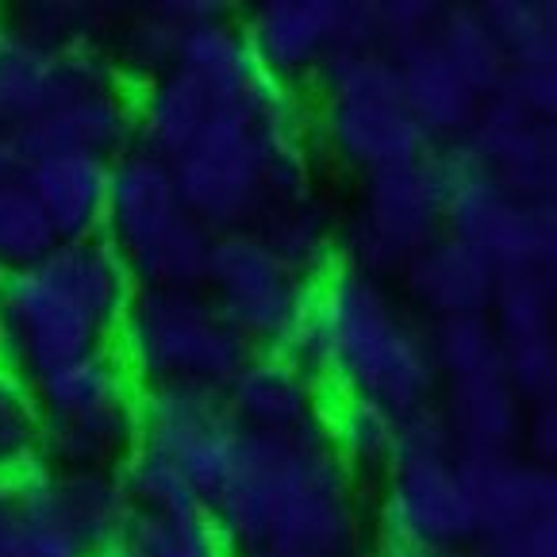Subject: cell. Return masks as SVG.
Returning a JSON list of instances; mask_svg holds the SVG:
<instances>
[{
  "mask_svg": "<svg viewBox=\"0 0 557 557\" xmlns=\"http://www.w3.org/2000/svg\"><path fill=\"white\" fill-rule=\"evenodd\" d=\"M446 231V185L438 154L361 177L358 200L338 227V265L373 281H396L400 270Z\"/></svg>",
  "mask_w": 557,
  "mask_h": 557,
  "instance_id": "30bf717a",
  "label": "cell"
},
{
  "mask_svg": "<svg viewBox=\"0 0 557 557\" xmlns=\"http://www.w3.org/2000/svg\"><path fill=\"white\" fill-rule=\"evenodd\" d=\"M223 400L246 435L323 431L327 388L285 350H250L223 385Z\"/></svg>",
  "mask_w": 557,
  "mask_h": 557,
  "instance_id": "e0dca14e",
  "label": "cell"
},
{
  "mask_svg": "<svg viewBox=\"0 0 557 557\" xmlns=\"http://www.w3.org/2000/svg\"><path fill=\"white\" fill-rule=\"evenodd\" d=\"M132 288L100 238L58 243L39 262L0 273V366L35 385L74 361L115 350Z\"/></svg>",
  "mask_w": 557,
  "mask_h": 557,
  "instance_id": "277c9868",
  "label": "cell"
},
{
  "mask_svg": "<svg viewBox=\"0 0 557 557\" xmlns=\"http://www.w3.org/2000/svg\"><path fill=\"white\" fill-rule=\"evenodd\" d=\"M323 435L331 450L343 458V466L354 476L385 473L396 454V435H400V419L377 404L350 400V396H331L327 416H323Z\"/></svg>",
  "mask_w": 557,
  "mask_h": 557,
  "instance_id": "4316f807",
  "label": "cell"
},
{
  "mask_svg": "<svg viewBox=\"0 0 557 557\" xmlns=\"http://www.w3.org/2000/svg\"><path fill=\"white\" fill-rule=\"evenodd\" d=\"M320 82V135L358 177L431 154V143L400 97L393 58L354 42L327 58Z\"/></svg>",
  "mask_w": 557,
  "mask_h": 557,
  "instance_id": "ba28073f",
  "label": "cell"
},
{
  "mask_svg": "<svg viewBox=\"0 0 557 557\" xmlns=\"http://www.w3.org/2000/svg\"><path fill=\"white\" fill-rule=\"evenodd\" d=\"M454 150L519 200L557 197V120L527 112L508 97H488Z\"/></svg>",
  "mask_w": 557,
  "mask_h": 557,
  "instance_id": "2e32d148",
  "label": "cell"
},
{
  "mask_svg": "<svg viewBox=\"0 0 557 557\" xmlns=\"http://www.w3.org/2000/svg\"><path fill=\"white\" fill-rule=\"evenodd\" d=\"M519 454L534 466L554 469L557 461V404H534L523 416V435H519Z\"/></svg>",
  "mask_w": 557,
  "mask_h": 557,
  "instance_id": "74e56055",
  "label": "cell"
},
{
  "mask_svg": "<svg viewBox=\"0 0 557 557\" xmlns=\"http://www.w3.org/2000/svg\"><path fill=\"white\" fill-rule=\"evenodd\" d=\"M496 97H508L542 120H557V66H508Z\"/></svg>",
  "mask_w": 557,
  "mask_h": 557,
  "instance_id": "8d00e7d4",
  "label": "cell"
},
{
  "mask_svg": "<svg viewBox=\"0 0 557 557\" xmlns=\"http://www.w3.org/2000/svg\"><path fill=\"white\" fill-rule=\"evenodd\" d=\"M92 557H231L205 511L139 516L135 511L120 542Z\"/></svg>",
  "mask_w": 557,
  "mask_h": 557,
  "instance_id": "f1b7e54d",
  "label": "cell"
},
{
  "mask_svg": "<svg viewBox=\"0 0 557 557\" xmlns=\"http://www.w3.org/2000/svg\"><path fill=\"white\" fill-rule=\"evenodd\" d=\"M32 396L39 466L54 473H115L139 446V385L115 350L35 381Z\"/></svg>",
  "mask_w": 557,
  "mask_h": 557,
  "instance_id": "8992f818",
  "label": "cell"
},
{
  "mask_svg": "<svg viewBox=\"0 0 557 557\" xmlns=\"http://www.w3.org/2000/svg\"><path fill=\"white\" fill-rule=\"evenodd\" d=\"M58 246L35 193L27 189L24 170L0 177V273L24 270L47 258Z\"/></svg>",
  "mask_w": 557,
  "mask_h": 557,
  "instance_id": "1f68e13d",
  "label": "cell"
},
{
  "mask_svg": "<svg viewBox=\"0 0 557 557\" xmlns=\"http://www.w3.org/2000/svg\"><path fill=\"white\" fill-rule=\"evenodd\" d=\"M393 66L396 77H400L404 104H408L411 120L419 123V132L426 135V143L431 147L446 143V150L458 147L484 104L481 92L438 54L431 39L396 54Z\"/></svg>",
  "mask_w": 557,
  "mask_h": 557,
  "instance_id": "7402d4cb",
  "label": "cell"
},
{
  "mask_svg": "<svg viewBox=\"0 0 557 557\" xmlns=\"http://www.w3.org/2000/svg\"><path fill=\"white\" fill-rule=\"evenodd\" d=\"M369 557H466V554H454V549H426L416 546V542H404L393 539V534H373V554Z\"/></svg>",
  "mask_w": 557,
  "mask_h": 557,
  "instance_id": "f35d334b",
  "label": "cell"
},
{
  "mask_svg": "<svg viewBox=\"0 0 557 557\" xmlns=\"http://www.w3.org/2000/svg\"><path fill=\"white\" fill-rule=\"evenodd\" d=\"M0 557H89L62 523L47 466L0 473Z\"/></svg>",
  "mask_w": 557,
  "mask_h": 557,
  "instance_id": "cb8c5ba5",
  "label": "cell"
},
{
  "mask_svg": "<svg viewBox=\"0 0 557 557\" xmlns=\"http://www.w3.org/2000/svg\"><path fill=\"white\" fill-rule=\"evenodd\" d=\"M446 231L476 246L496 273L557 270V200H519L461 150H443Z\"/></svg>",
  "mask_w": 557,
  "mask_h": 557,
  "instance_id": "7c38bea8",
  "label": "cell"
},
{
  "mask_svg": "<svg viewBox=\"0 0 557 557\" xmlns=\"http://www.w3.org/2000/svg\"><path fill=\"white\" fill-rule=\"evenodd\" d=\"M120 484L127 492V504L139 516H181V511H205L200 492L193 488L177 469L170 466L158 454L135 446L132 458L123 461L120 469Z\"/></svg>",
  "mask_w": 557,
  "mask_h": 557,
  "instance_id": "836d02e7",
  "label": "cell"
},
{
  "mask_svg": "<svg viewBox=\"0 0 557 557\" xmlns=\"http://www.w3.org/2000/svg\"><path fill=\"white\" fill-rule=\"evenodd\" d=\"M212 238L177 193L170 165L143 147L115 158L100 243L135 288H200Z\"/></svg>",
  "mask_w": 557,
  "mask_h": 557,
  "instance_id": "5b68a950",
  "label": "cell"
},
{
  "mask_svg": "<svg viewBox=\"0 0 557 557\" xmlns=\"http://www.w3.org/2000/svg\"><path fill=\"white\" fill-rule=\"evenodd\" d=\"M327 396L377 404L396 419L435 400V366L426 327L408 304L350 265H335L315 285L296 335L285 346Z\"/></svg>",
  "mask_w": 557,
  "mask_h": 557,
  "instance_id": "3957f363",
  "label": "cell"
},
{
  "mask_svg": "<svg viewBox=\"0 0 557 557\" xmlns=\"http://www.w3.org/2000/svg\"><path fill=\"white\" fill-rule=\"evenodd\" d=\"M39 466V411L32 385L0 366V473Z\"/></svg>",
  "mask_w": 557,
  "mask_h": 557,
  "instance_id": "e575fe53",
  "label": "cell"
},
{
  "mask_svg": "<svg viewBox=\"0 0 557 557\" xmlns=\"http://www.w3.org/2000/svg\"><path fill=\"white\" fill-rule=\"evenodd\" d=\"M200 288L250 350H285L315 293V285L296 277L258 231L215 235Z\"/></svg>",
  "mask_w": 557,
  "mask_h": 557,
  "instance_id": "8fae6325",
  "label": "cell"
},
{
  "mask_svg": "<svg viewBox=\"0 0 557 557\" xmlns=\"http://www.w3.org/2000/svg\"><path fill=\"white\" fill-rule=\"evenodd\" d=\"M361 504V481L323 431H243L205 516L231 557H366Z\"/></svg>",
  "mask_w": 557,
  "mask_h": 557,
  "instance_id": "7a4b0ae2",
  "label": "cell"
},
{
  "mask_svg": "<svg viewBox=\"0 0 557 557\" xmlns=\"http://www.w3.org/2000/svg\"><path fill=\"white\" fill-rule=\"evenodd\" d=\"M466 557H557V516L516 531L481 534L469 542Z\"/></svg>",
  "mask_w": 557,
  "mask_h": 557,
  "instance_id": "d590c367",
  "label": "cell"
},
{
  "mask_svg": "<svg viewBox=\"0 0 557 557\" xmlns=\"http://www.w3.org/2000/svg\"><path fill=\"white\" fill-rule=\"evenodd\" d=\"M115 16L120 9L100 4V0H35V4H20L9 24L50 50H77L104 47Z\"/></svg>",
  "mask_w": 557,
  "mask_h": 557,
  "instance_id": "4dcf8cb0",
  "label": "cell"
},
{
  "mask_svg": "<svg viewBox=\"0 0 557 557\" xmlns=\"http://www.w3.org/2000/svg\"><path fill=\"white\" fill-rule=\"evenodd\" d=\"M461 476H466L469 500H473L476 539L557 516V473L534 466L519 450L461 454Z\"/></svg>",
  "mask_w": 557,
  "mask_h": 557,
  "instance_id": "d6986e66",
  "label": "cell"
},
{
  "mask_svg": "<svg viewBox=\"0 0 557 557\" xmlns=\"http://www.w3.org/2000/svg\"><path fill=\"white\" fill-rule=\"evenodd\" d=\"M135 147L170 165L212 235L255 231L308 189V115L255 62L231 16L208 20L135 97Z\"/></svg>",
  "mask_w": 557,
  "mask_h": 557,
  "instance_id": "6da1fadb",
  "label": "cell"
},
{
  "mask_svg": "<svg viewBox=\"0 0 557 557\" xmlns=\"http://www.w3.org/2000/svg\"><path fill=\"white\" fill-rule=\"evenodd\" d=\"M54 504L62 511V523L77 539L85 554H100L132 523V504L120 484V473H54Z\"/></svg>",
  "mask_w": 557,
  "mask_h": 557,
  "instance_id": "484cf974",
  "label": "cell"
},
{
  "mask_svg": "<svg viewBox=\"0 0 557 557\" xmlns=\"http://www.w3.org/2000/svg\"><path fill=\"white\" fill-rule=\"evenodd\" d=\"M255 62L281 85L315 77L327 58L373 42V0H262L238 27Z\"/></svg>",
  "mask_w": 557,
  "mask_h": 557,
  "instance_id": "4fadbf2b",
  "label": "cell"
},
{
  "mask_svg": "<svg viewBox=\"0 0 557 557\" xmlns=\"http://www.w3.org/2000/svg\"><path fill=\"white\" fill-rule=\"evenodd\" d=\"M24 170V162H20L16 147H12L9 135H0V177H9V173H20Z\"/></svg>",
  "mask_w": 557,
  "mask_h": 557,
  "instance_id": "ab89813d",
  "label": "cell"
},
{
  "mask_svg": "<svg viewBox=\"0 0 557 557\" xmlns=\"http://www.w3.org/2000/svg\"><path fill=\"white\" fill-rule=\"evenodd\" d=\"M426 346L435 381H458L473 373H488L500 366V338L488 315H458V320L426 323Z\"/></svg>",
  "mask_w": 557,
  "mask_h": 557,
  "instance_id": "d6a6232c",
  "label": "cell"
},
{
  "mask_svg": "<svg viewBox=\"0 0 557 557\" xmlns=\"http://www.w3.org/2000/svg\"><path fill=\"white\" fill-rule=\"evenodd\" d=\"M24 181L39 200L58 243L100 238L112 162L92 154H42L24 165Z\"/></svg>",
  "mask_w": 557,
  "mask_h": 557,
  "instance_id": "ffe728a7",
  "label": "cell"
},
{
  "mask_svg": "<svg viewBox=\"0 0 557 557\" xmlns=\"http://www.w3.org/2000/svg\"><path fill=\"white\" fill-rule=\"evenodd\" d=\"M496 281H500V273L476 246L443 231L435 243H426L404 265L396 285H400L404 300L416 308V315H426V323H438L458 320V315H488Z\"/></svg>",
  "mask_w": 557,
  "mask_h": 557,
  "instance_id": "ac0fdd59",
  "label": "cell"
},
{
  "mask_svg": "<svg viewBox=\"0 0 557 557\" xmlns=\"http://www.w3.org/2000/svg\"><path fill=\"white\" fill-rule=\"evenodd\" d=\"M246 354L205 288H132L115 331V358L139 388H223Z\"/></svg>",
  "mask_w": 557,
  "mask_h": 557,
  "instance_id": "52a82bcc",
  "label": "cell"
},
{
  "mask_svg": "<svg viewBox=\"0 0 557 557\" xmlns=\"http://www.w3.org/2000/svg\"><path fill=\"white\" fill-rule=\"evenodd\" d=\"M446 431L461 454H508L519 450L527 404L508 385L504 369L473 373V377L438 381L435 400Z\"/></svg>",
  "mask_w": 557,
  "mask_h": 557,
  "instance_id": "44dd1931",
  "label": "cell"
},
{
  "mask_svg": "<svg viewBox=\"0 0 557 557\" xmlns=\"http://www.w3.org/2000/svg\"><path fill=\"white\" fill-rule=\"evenodd\" d=\"M508 66H557L554 0H484L476 4Z\"/></svg>",
  "mask_w": 557,
  "mask_h": 557,
  "instance_id": "f546056e",
  "label": "cell"
},
{
  "mask_svg": "<svg viewBox=\"0 0 557 557\" xmlns=\"http://www.w3.org/2000/svg\"><path fill=\"white\" fill-rule=\"evenodd\" d=\"M431 42H435L438 54H443L484 100L500 92L508 62H504L500 42L488 32V24H484L476 4H461V0L458 4H446L443 0Z\"/></svg>",
  "mask_w": 557,
  "mask_h": 557,
  "instance_id": "83f0119b",
  "label": "cell"
},
{
  "mask_svg": "<svg viewBox=\"0 0 557 557\" xmlns=\"http://www.w3.org/2000/svg\"><path fill=\"white\" fill-rule=\"evenodd\" d=\"M377 531L426 549L466 554L476 539V516L461 476L458 443L435 404L400 419L396 454L385 469Z\"/></svg>",
  "mask_w": 557,
  "mask_h": 557,
  "instance_id": "9c48e42d",
  "label": "cell"
},
{
  "mask_svg": "<svg viewBox=\"0 0 557 557\" xmlns=\"http://www.w3.org/2000/svg\"><path fill=\"white\" fill-rule=\"evenodd\" d=\"M488 320L519 400L527 408L557 404V270L500 273Z\"/></svg>",
  "mask_w": 557,
  "mask_h": 557,
  "instance_id": "9a60e30c",
  "label": "cell"
},
{
  "mask_svg": "<svg viewBox=\"0 0 557 557\" xmlns=\"http://www.w3.org/2000/svg\"><path fill=\"white\" fill-rule=\"evenodd\" d=\"M255 231L273 255L308 285H320L338 265V227L327 220V212L312 193L277 205Z\"/></svg>",
  "mask_w": 557,
  "mask_h": 557,
  "instance_id": "d4e9b609",
  "label": "cell"
},
{
  "mask_svg": "<svg viewBox=\"0 0 557 557\" xmlns=\"http://www.w3.org/2000/svg\"><path fill=\"white\" fill-rule=\"evenodd\" d=\"M243 438L223 388L154 385L139 388V446L177 469L200 500L212 496Z\"/></svg>",
  "mask_w": 557,
  "mask_h": 557,
  "instance_id": "5bb4252c",
  "label": "cell"
},
{
  "mask_svg": "<svg viewBox=\"0 0 557 557\" xmlns=\"http://www.w3.org/2000/svg\"><path fill=\"white\" fill-rule=\"evenodd\" d=\"M227 16L223 4L215 0H150V4H135L132 12H120L112 27V50L108 58L115 62V70L127 77H158L162 70H170L177 62L181 47L189 42V35L197 27H205L208 20Z\"/></svg>",
  "mask_w": 557,
  "mask_h": 557,
  "instance_id": "603a6c76",
  "label": "cell"
}]
</instances>
